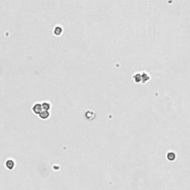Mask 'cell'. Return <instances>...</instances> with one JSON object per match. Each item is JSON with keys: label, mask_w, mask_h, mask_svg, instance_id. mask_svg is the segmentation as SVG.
Returning <instances> with one entry per match:
<instances>
[{"label": "cell", "mask_w": 190, "mask_h": 190, "mask_svg": "<svg viewBox=\"0 0 190 190\" xmlns=\"http://www.w3.org/2000/svg\"><path fill=\"white\" fill-rule=\"evenodd\" d=\"M42 109H43V108H42V105L39 104V103H36V104L33 106V108H32L33 112H34L36 114H40V113L42 112Z\"/></svg>", "instance_id": "cell-1"}, {"label": "cell", "mask_w": 190, "mask_h": 190, "mask_svg": "<svg viewBox=\"0 0 190 190\" xmlns=\"http://www.w3.org/2000/svg\"><path fill=\"white\" fill-rule=\"evenodd\" d=\"M39 117H40L41 119L45 120V119H47V118H48V117H49V116H50V114H49L48 111L42 110V112H41L40 114H39Z\"/></svg>", "instance_id": "cell-2"}, {"label": "cell", "mask_w": 190, "mask_h": 190, "mask_svg": "<svg viewBox=\"0 0 190 190\" xmlns=\"http://www.w3.org/2000/svg\"><path fill=\"white\" fill-rule=\"evenodd\" d=\"M14 162L12 160H8V161H7L6 162V167L8 168V169H12L13 167H14Z\"/></svg>", "instance_id": "cell-3"}, {"label": "cell", "mask_w": 190, "mask_h": 190, "mask_svg": "<svg viewBox=\"0 0 190 190\" xmlns=\"http://www.w3.org/2000/svg\"><path fill=\"white\" fill-rule=\"evenodd\" d=\"M54 33L55 35L59 36V35L62 33V28L61 27H59V26H57V27H56V28H54Z\"/></svg>", "instance_id": "cell-4"}, {"label": "cell", "mask_w": 190, "mask_h": 190, "mask_svg": "<svg viewBox=\"0 0 190 190\" xmlns=\"http://www.w3.org/2000/svg\"><path fill=\"white\" fill-rule=\"evenodd\" d=\"M42 108L43 110H45V111H48L50 108H51V105L49 103H47V102H45L42 104Z\"/></svg>", "instance_id": "cell-5"}]
</instances>
